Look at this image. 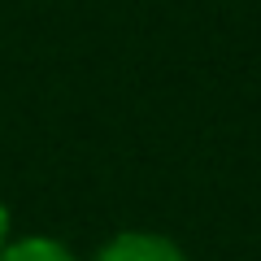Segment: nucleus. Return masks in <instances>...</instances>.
I'll list each match as a JSON object with an SVG mask.
<instances>
[{
    "mask_svg": "<svg viewBox=\"0 0 261 261\" xmlns=\"http://www.w3.org/2000/svg\"><path fill=\"white\" fill-rule=\"evenodd\" d=\"M96 261H187V252L178 248L170 235L157 231H122L96 252Z\"/></svg>",
    "mask_w": 261,
    "mask_h": 261,
    "instance_id": "nucleus-1",
    "label": "nucleus"
},
{
    "mask_svg": "<svg viewBox=\"0 0 261 261\" xmlns=\"http://www.w3.org/2000/svg\"><path fill=\"white\" fill-rule=\"evenodd\" d=\"M0 261H79L65 244L48 240V235H27V240H9L0 248Z\"/></svg>",
    "mask_w": 261,
    "mask_h": 261,
    "instance_id": "nucleus-2",
    "label": "nucleus"
},
{
    "mask_svg": "<svg viewBox=\"0 0 261 261\" xmlns=\"http://www.w3.org/2000/svg\"><path fill=\"white\" fill-rule=\"evenodd\" d=\"M9 244V209H5V200H0V248Z\"/></svg>",
    "mask_w": 261,
    "mask_h": 261,
    "instance_id": "nucleus-3",
    "label": "nucleus"
}]
</instances>
